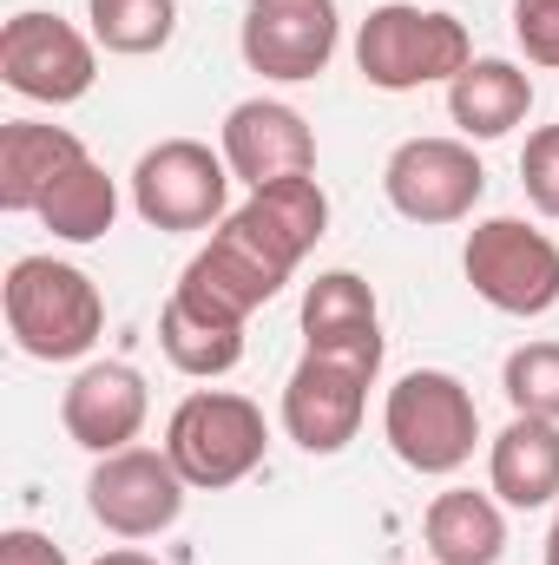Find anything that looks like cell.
<instances>
[{
  "label": "cell",
  "mask_w": 559,
  "mask_h": 565,
  "mask_svg": "<svg viewBox=\"0 0 559 565\" xmlns=\"http://www.w3.org/2000/svg\"><path fill=\"white\" fill-rule=\"evenodd\" d=\"M323 231H329V198L316 178L264 184L211 231V244L184 264L178 282L191 296H204L211 309L251 322V309H264L296 277V264L323 244Z\"/></svg>",
  "instance_id": "6da1fadb"
},
{
  "label": "cell",
  "mask_w": 559,
  "mask_h": 565,
  "mask_svg": "<svg viewBox=\"0 0 559 565\" xmlns=\"http://www.w3.org/2000/svg\"><path fill=\"white\" fill-rule=\"evenodd\" d=\"M0 309H7L13 349L33 362H80L106 335L99 282L60 257H13V270L0 282Z\"/></svg>",
  "instance_id": "7a4b0ae2"
},
{
  "label": "cell",
  "mask_w": 559,
  "mask_h": 565,
  "mask_svg": "<svg viewBox=\"0 0 559 565\" xmlns=\"http://www.w3.org/2000/svg\"><path fill=\"white\" fill-rule=\"evenodd\" d=\"M474 66V40L454 13L382 0L356 26V73L376 93H421V86H454Z\"/></svg>",
  "instance_id": "3957f363"
},
{
  "label": "cell",
  "mask_w": 559,
  "mask_h": 565,
  "mask_svg": "<svg viewBox=\"0 0 559 565\" xmlns=\"http://www.w3.org/2000/svg\"><path fill=\"white\" fill-rule=\"evenodd\" d=\"M264 447H271L264 408L238 388H191L165 422V454L191 493H224L251 480L264 467Z\"/></svg>",
  "instance_id": "277c9868"
},
{
  "label": "cell",
  "mask_w": 559,
  "mask_h": 565,
  "mask_svg": "<svg viewBox=\"0 0 559 565\" xmlns=\"http://www.w3.org/2000/svg\"><path fill=\"white\" fill-rule=\"evenodd\" d=\"M382 375V342L369 349H303L283 382V434L303 454H342L362 434L369 388Z\"/></svg>",
  "instance_id": "5b68a950"
},
{
  "label": "cell",
  "mask_w": 559,
  "mask_h": 565,
  "mask_svg": "<svg viewBox=\"0 0 559 565\" xmlns=\"http://www.w3.org/2000/svg\"><path fill=\"white\" fill-rule=\"evenodd\" d=\"M382 440L409 473H454L474 460L481 440V408L461 375L447 369H409L389 402H382Z\"/></svg>",
  "instance_id": "8992f818"
},
{
  "label": "cell",
  "mask_w": 559,
  "mask_h": 565,
  "mask_svg": "<svg viewBox=\"0 0 559 565\" xmlns=\"http://www.w3.org/2000/svg\"><path fill=\"white\" fill-rule=\"evenodd\" d=\"M231 164L204 139H158L133 164V211L151 231H218L231 217Z\"/></svg>",
  "instance_id": "52a82bcc"
},
{
  "label": "cell",
  "mask_w": 559,
  "mask_h": 565,
  "mask_svg": "<svg viewBox=\"0 0 559 565\" xmlns=\"http://www.w3.org/2000/svg\"><path fill=\"white\" fill-rule=\"evenodd\" d=\"M461 270L474 296L500 316H547L559 302V244L527 217H487L467 231Z\"/></svg>",
  "instance_id": "ba28073f"
},
{
  "label": "cell",
  "mask_w": 559,
  "mask_h": 565,
  "mask_svg": "<svg viewBox=\"0 0 559 565\" xmlns=\"http://www.w3.org/2000/svg\"><path fill=\"white\" fill-rule=\"evenodd\" d=\"M0 79L33 106H73V99L93 93L99 53L73 20L27 7V13H13L0 26Z\"/></svg>",
  "instance_id": "9c48e42d"
},
{
  "label": "cell",
  "mask_w": 559,
  "mask_h": 565,
  "mask_svg": "<svg viewBox=\"0 0 559 565\" xmlns=\"http://www.w3.org/2000/svg\"><path fill=\"white\" fill-rule=\"evenodd\" d=\"M382 191H389L395 217H409L421 231L461 224V217H474V204L487 191V164L474 158L467 139H402L382 164Z\"/></svg>",
  "instance_id": "30bf717a"
},
{
  "label": "cell",
  "mask_w": 559,
  "mask_h": 565,
  "mask_svg": "<svg viewBox=\"0 0 559 565\" xmlns=\"http://www.w3.org/2000/svg\"><path fill=\"white\" fill-rule=\"evenodd\" d=\"M336 46H342L336 0H251L244 26H238L244 66L277 79V86H303V79L329 73Z\"/></svg>",
  "instance_id": "8fae6325"
},
{
  "label": "cell",
  "mask_w": 559,
  "mask_h": 565,
  "mask_svg": "<svg viewBox=\"0 0 559 565\" xmlns=\"http://www.w3.org/2000/svg\"><path fill=\"white\" fill-rule=\"evenodd\" d=\"M184 473L171 467L165 447H119V454H99L93 480H86V507L106 533L119 540H158L165 526H178L184 513Z\"/></svg>",
  "instance_id": "7c38bea8"
},
{
  "label": "cell",
  "mask_w": 559,
  "mask_h": 565,
  "mask_svg": "<svg viewBox=\"0 0 559 565\" xmlns=\"http://www.w3.org/2000/svg\"><path fill=\"white\" fill-rule=\"evenodd\" d=\"M218 151L231 164L238 184L264 191V184H289V178H316V132L296 106L283 99H238L224 113Z\"/></svg>",
  "instance_id": "4fadbf2b"
},
{
  "label": "cell",
  "mask_w": 559,
  "mask_h": 565,
  "mask_svg": "<svg viewBox=\"0 0 559 565\" xmlns=\"http://www.w3.org/2000/svg\"><path fill=\"white\" fill-rule=\"evenodd\" d=\"M145 415H151V388H145V375L133 362H86L60 395V427L86 454L133 447L145 434Z\"/></svg>",
  "instance_id": "5bb4252c"
},
{
  "label": "cell",
  "mask_w": 559,
  "mask_h": 565,
  "mask_svg": "<svg viewBox=\"0 0 559 565\" xmlns=\"http://www.w3.org/2000/svg\"><path fill=\"white\" fill-rule=\"evenodd\" d=\"M158 349H165V362H171L178 375L218 382V375H231V369L244 362V322L224 316V309H211L204 296H191V289L178 282V289L165 296V309H158Z\"/></svg>",
  "instance_id": "9a60e30c"
},
{
  "label": "cell",
  "mask_w": 559,
  "mask_h": 565,
  "mask_svg": "<svg viewBox=\"0 0 559 565\" xmlns=\"http://www.w3.org/2000/svg\"><path fill=\"white\" fill-rule=\"evenodd\" d=\"M487 493L514 513L553 507L559 500V422L514 415L487 447Z\"/></svg>",
  "instance_id": "2e32d148"
},
{
  "label": "cell",
  "mask_w": 559,
  "mask_h": 565,
  "mask_svg": "<svg viewBox=\"0 0 559 565\" xmlns=\"http://www.w3.org/2000/svg\"><path fill=\"white\" fill-rule=\"evenodd\" d=\"M86 158V145L66 126H40V119H13L0 126V211L33 217L40 198Z\"/></svg>",
  "instance_id": "e0dca14e"
},
{
  "label": "cell",
  "mask_w": 559,
  "mask_h": 565,
  "mask_svg": "<svg viewBox=\"0 0 559 565\" xmlns=\"http://www.w3.org/2000/svg\"><path fill=\"white\" fill-rule=\"evenodd\" d=\"M527 113H534V73H520L514 60H474L447 86V119L467 145L507 139L514 126H527Z\"/></svg>",
  "instance_id": "ac0fdd59"
},
{
  "label": "cell",
  "mask_w": 559,
  "mask_h": 565,
  "mask_svg": "<svg viewBox=\"0 0 559 565\" xmlns=\"http://www.w3.org/2000/svg\"><path fill=\"white\" fill-rule=\"evenodd\" d=\"M421 540H428L434 565H500V553H507V513H500L494 493L447 487V493L428 500Z\"/></svg>",
  "instance_id": "d6986e66"
},
{
  "label": "cell",
  "mask_w": 559,
  "mask_h": 565,
  "mask_svg": "<svg viewBox=\"0 0 559 565\" xmlns=\"http://www.w3.org/2000/svg\"><path fill=\"white\" fill-rule=\"evenodd\" d=\"M303 335H309V349H369V342H382V309H376L369 277L323 270L303 289Z\"/></svg>",
  "instance_id": "ffe728a7"
},
{
  "label": "cell",
  "mask_w": 559,
  "mask_h": 565,
  "mask_svg": "<svg viewBox=\"0 0 559 565\" xmlns=\"http://www.w3.org/2000/svg\"><path fill=\"white\" fill-rule=\"evenodd\" d=\"M60 244H99L113 224H119V184H113V171L86 151L46 198H40V211H33Z\"/></svg>",
  "instance_id": "44dd1931"
},
{
  "label": "cell",
  "mask_w": 559,
  "mask_h": 565,
  "mask_svg": "<svg viewBox=\"0 0 559 565\" xmlns=\"http://www.w3.org/2000/svg\"><path fill=\"white\" fill-rule=\"evenodd\" d=\"M86 20H93V40L106 53H165L171 33H178V0H86Z\"/></svg>",
  "instance_id": "7402d4cb"
},
{
  "label": "cell",
  "mask_w": 559,
  "mask_h": 565,
  "mask_svg": "<svg viewBox=\"0 0 559 565\" xmlns=\"http://www.w3.org/2000/svg\"><path fill=\"white\" fill-rule=\"evenodd\" d=\"M500 388H507L514 415L559 422V342H520L500 369Z\"/></svg>",
  "instance_id": "603a6c76"
},
{
  "label": "cell",
  "mask_w": 559,
  "mask_h": 565,
  "mask_svg": "<svg viewBox=\"0 0 559 565\" xmlns=\"http://www.w3.org/2000/svg\"><path fill=\"white\" fill-rule=\"evenodd\" d=\"M520 191L540 217L559 224V126H540L527 132V151H520Z\"/></svg>",
  "instance_id": "cb8c5ba5"
},
{
  "label": "cell",
  "mask_w": 559,
  "mask_h": 565,
  "mask_svg": "<svg viewBox=\"0 0 559 565\" xmlns=\"http://www.w3.org/2000/svg\"><path fill=\"white\" fill-rule=\"evenodd\" d=\"M514 40L534 66H559V0H514Z\"/></svg>",
  "instance_id": "d4e9b609"
},
{
  "label": "cell",
  "mask_w": 559,
  "mask_h": 565,
  "mask_svg": "<svg viewBox=\"0 0 559 565\" xmlns=\"http://www.w3.org/2000/svg\"><path fill=\"white\" fill-rule=\"evenodd\" d=\"M0 565H73L46 533H33V526H7L0 533Z\"/></svg>",
  "instance_id": "484cf974"
},
{
  "label": "cell",
  "mask_w": 559,
  "mask_h": 565,
  "mask_svg": "<svg viewBox=\"0 0 559 565\" xmlns=\"http://www.w3.org/2000/svg\"><path fill=\"white\" fill-rule=\"evenodd\" d=\"M93 565H158L151 553H133V546H119V553H99Z\"/></svg>",
  "instance_id": "4316f807"
},
{
  "label": "cell",
  "mask_w": 559,
  "mask_h": 565,
  "mask_svg": "<svg viewBox=\"0 0 559 565\" xmlns=\"http://www.w3.org/2000/svg\"><path fill=\"white\" fill-rule=\"evenodd\" d=\"M547 565H559V513H553V526H547Z\"/></svg>",
  "instance_id": "83f0119b"
}]
</instances>
